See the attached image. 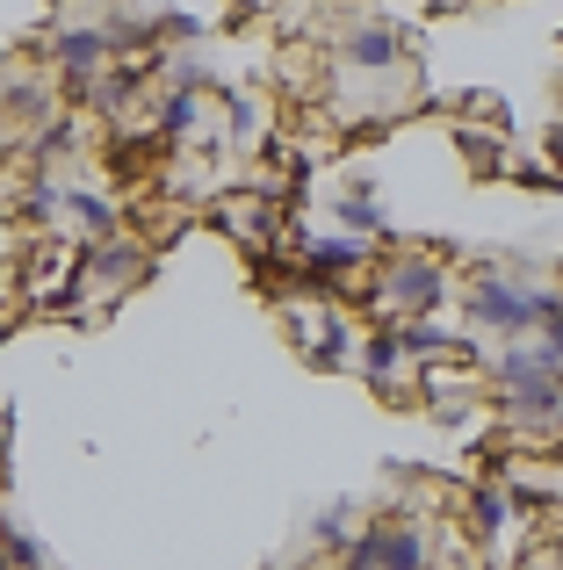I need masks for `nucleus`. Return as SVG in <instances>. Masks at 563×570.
Returning <instances> with one entry per match:
<instances>
[{"label": "nucleus", "mask_w": 563, "mask_h": 570, "mask_svg": "<svg viewBox=\"0 0 563 570\" xmlns=\"http://www.w3.org/2000/svg\"><path fill=\"white\" fill-rule=\"evenodd\" d=\"M0 534H8V520H0Z\"/></svg>", "instance_id": "obj_25"}, {"label": "nucleus", "mask_w": 563, "mask_h": 570, "mask_svg": "<svg viewBox=\"0 0 563 570\" xmlns=\"http://www.w3.org/2000/svg\"><path fill=\"white\" fill-rule=\"evenodd\" d=\"M310 534H318L325 549H339V542H347V513H325V520H318V528H310Z\"/></svg>", "instance_id": "obj_22"}, {"label": "nucleus", "mask_w": 563, "mask_h": 570, "mask_svg": "<svg viewBox=\"0 0 563 570\" xmlns=\"http://www.w3.org/2000/svg\"><path fill=\"white\" fill-rule=\"evenodd\" d=\"M159 124H167L174 138H181V130H196V95H167V101H159Z\"/></svg>", "instance_id": "obj_19"}, {"label": "nucleus", "mask_w": 563, "mask_h": 570, "mask_svg": "<svg viewBox=\"0 0 563 570\" xmlns=\"http://www.w3.org/2000/svg\"><path fill=\"white\" fill-rule=\"evenodd\" d=\"M550 433H563V397H556V412H550Z\"/></svg>", "instance_id": "obj_23"}, {"label": "nucleus", "mask_w": 563, "mask_h": 570, "mask_svg": "<svg viewBox=\"0 0 563 570\" xmlns=\"http://www.w3.org/2000/svg\"><path fill=\"white\" fill-rule=\"evenodd\" d=\"M254 116H260V109H254V101H246V95H239V101H231V138H239V145H246V138H254V130H260V124H254Z\"/></svg>", "instance_id": "obj_21"}, {"label": "nucleus", "mask_w": 563, "mask_h": 570, "mask_svg": "<svg viewBox=\"0 0 563 570\" xmlns=\"http://www.w3.org/2000/svg\"><path fill=\"white\" fill-rule=\"evenodd\" d=\"M339 224H347V232L354 238H368V232H391V224H383V203H376V195H368V181H354L347 195H339Z\"/></svg>", "instance_id": "obj_13"}, {"label": "nucleus", "mask_w": 563, "mask_h": 570, "mask_svg": "<svg viewBox=\"0 0 563 570\" xmlns=\"http://www.w3.org/2000/svg\"><path fill=\"white\" fill-rule=\"evenodd\" d=\"M58 209H66V217H80L95 238H116V203H109V195H95V188H66V195H58Z\"/></svg>", "instance_id": "obj_12"}, {"label": "nucleus", "mask_w": 563, "mask_h": 570, "mask_svg": "<svg viewBox=\"0 0 563 570\" xmlns=\"http://www.w3.org/2000/svg\"><path fill=\"white\" fill-rule=\"evenodd\" d=\"M72 138H80V130H72V116H51V124H43L37 138H29V159H58Z\"/></svg>", "instance_id": "obj_16"}, {"label": "nucleus", "mask_w": 563, "mask_h": 570, "mask_svg": "<svg viewBox=\"0 0 563 570\" xmlns=\"http://www.w3.org/2000/svg\"><path fill=\"white\" fill-rule=\"evenodd\" d=\"M304 347H310V362H318V368H347V354H354V325L339 318V304H325V311H318V325H310Z\"/></svg>", "instance_id": "obj_9"}, {"label": "nucleus", "mask_w": 563, "mask_h": 570, "mask_svg": "<svg viewBox=\"0 0 563 570\" xmlns=\"http://www.w3.org/2000/svg\"><path fill=\"white\" fill-rule=\"evenodd\" d=\"M0 557H8V570H43V542L29 528H8L0 534Z\"/></svg>", "instance_id": "obj_15"}, {"label": "nucleus", "mask_w": 563, "mask_h": 570, "mask_svg": "<svg viewBox=\"0 0 563 570\" xmlns=\"http://www.w3.org/2000/svg\"><path fill=\"white\" fill-rule=\"evenodd\" d=\"M152 37H181V43H196V37H203V14H159Z\"/></svg>", "instance_id": "obj_20"}, {"label": "nucleus", "mask_w": 563, "mask_h": 570, "mask_svg": "<svg viewBox=\"0 0 563 570\" xmlns=\"http://www.w3.org/2000/svg\"><path fill=\"white\" fill-rule=\"evenodd\" d=\"M239 8H254V0H239Z\"/></svg>", "instance_id": "obj_26"}, {"label": "nucleus", "mask_w": 563, "mask_h": 570, "mask_svg": "<svg viewBox=\"0 0 563 570\" xmlns=\"http://www.w3.org/2000/svg\"><path fill=\"white\" fill-rule=\"evenodd\" d=\"M109 58L116 51H109V37H101V22H72V29L51 37V66H58V80H66V95H87Z\"/></svg>", "instance_id": "obj_4"}, {"label": "nucleus", "mask_w": 563, "mask_h": 570, "mask_svg": "<svg viewBox=\"0 0 563 570\" xmlns=\"http://www.w3.org/2000/svg\"><path fill=\"white\" fill-rule=\"evenodd\" d=\"M463 311H470V325H484V333H535V325H527V289L506 282L498 267H484V275L470 282Z\"/></svg>", "instance_id": "obj_3"}, {"label": "nucleus", "mask_w": 563, "mask_h": 570, "mask_svg": "<svg viewBox=\"0 0 563 570\" xmlns=\"http://www.w3.org/2000/svg\"><path fill=\"white\" fill-rule=\"evenodd\" d=\"M0 570H8V557H0Z\"/></svg>", "instance_id": "obj_27"}, {"label": "nucleus", "mask_w": 563, "mask_h": 570, "mask_svg": "<svg viewBox=\"0 0 563 570\" xmlns=\"http://www.w3.org/2000/svg\"><path fill=\"white\" fill-rule=\"evenodd\" d=\"M152 72H167L174 95H203V87H210V66H203L196 51H181V58H152Z\"/></svg>", "instance_id": "obj_14"}, {"label": "nucleus", "mask_w": 563, "mask_h": 570, "mask_svg": "<svg viewBox=\"0 0 563 570\" xmlns=\"http://www.w3.org/2000/svg\"><path fill=\"white\" fill-rule=\"evenodd\" d=\"M563 397V376H527V383H498V404H506L513 419H527V426H550Z\"/></svg>", "instance_id": "obj_8"}, {"label": "nucleus", "mask_w": 563, "mask_h": 570, "mask_svg": "<svg viewBox=\"0 0 563 570\" xmlns=\"http://www.w3.org/2000/svg\"><path fill=\"white\" fill-rule=\"evenodd\" d=\"M368 267V238H304V275L339 296V275Z\"/></svg>", "instance_id": "obj_5"}, {"label": "nucleus", "mask_w": 563, "mask_h": 570, "mask_svg": "<svg viewBox=\"0 0 563 570\" xmlns=\"http://www.w3.org/2000/svg\"><path fill=\"white\" fill-rule=\"evenodd\" d=\"M354 354H362V376L383 390V397H397V368H405V347H397V325H376L368 340H354Z\"/></svg>", "instance_id": "obj_7"}, {"label": "nucleus", "mask_w": 563, "mask_h": 570, "mask_svg": "<svg viewBox=\"0 0 563 570\" xmlns=\"http://www.w3.org/2000/svg\"><path fill=\"white\" fill-rule=\"evenodd\" d=\"M527 376H563V362L550 347H506L492 362V383H527Z\"/></svg>", "instance_id": "obj_11"}, {"label": "nucleus", "mask_w": 563, "mask_h": 570, "mask_svg": "<svg viewBox=\"0 0 563 570\" xmlns=\"http://www.w3.org/2000/svg\"><path fill=\"white\" fill-rule=\"evenodd\" d=\"M470 513H477V534H498V528H506V491H477Z\"/></svg>", "instance_id": "obj_18"}, {"label": "nucleus", "mask_w": 563, "mask_h": 570, "mask_svg": "<svg viewBox=\"0 0 563 570\" xmlns=\"http://www.w3.org/2000/svg\"><path fill=\"white\" fill-rule=\"evenodd\" d=\"M550 153H556V159H563V130H550Z\"/></svg>", "instance_id": "obj_24"}, {"label": "nucleus", "mask_w": 563, "mask_h": 570, "mask_svg": "<svg viewBox=\"0 0 563 570\" xmlns=\"http://www.w3.org/2000/svg\"><path fill=\"white\" fill-rule=\"evenodd\" d=\"M339 51H347V66H362V72H391L397 58H405V37H397L391 22H354Z\"/></svg>", "instance_id": "obj_6"}, {"label": "nucleus", "mask_w": 563, "mask_h": 570, "mask_svg": "<svg viewBox=\"0 0 563 570\" xmlns=\"http://www.w3.org/2000/svg\"><path fill=\"white\" fill-rule=\"evenodd\" d=\"M339 563L347 570H426L434 549H426V528L412 520H383V528H362L339 542Z\"/></svg>", "instance_id": "obj_2"}, {"label": "nucleus", "mask_w": 563, "mask_h": 570, "mask_svg": "<svg viewBox=\"0 0 563 570\" xmlns=\"http://www.w3.org/2000/svg\"><path fill=\"white\" fill-rule=\"evenodd\" d=\"M397 347H405V362H448V354H470L463 340H448L434 318H397Z\"/></svg>", "instance_id": "obj_10"}, {"label": "nucleus", "mask_w": 563, "mask_h": 570, "mask_svg": "<svg viewBox=\"0 0 563 570\" xmlns=\"http://www.w3.org/2000/svg\"><path fill=\"white\" fill-rule=\"evenodd\" d=\"M368 304H391L397 318H434V311L448 304V267H441L434 253H397V261L376 267Z\"/></svg>", "instance_id": "obj_1"}, {"label": "nucleus", "mask_w": 563, "mask_h": 570, "mask_svg": "<svg viewBox=\"0 0 563 570\" xmlns=\"http://www.w3.org/2000/svg\"><path fill=\"white\" fill-rule=\"evenodd\" d=\"M58 195H66V188H58V181H43V174H37V181L22 188V217H37V224H43V217H58Z\"/></svg>", "instance_id": "obj_17"}]
</instances>
